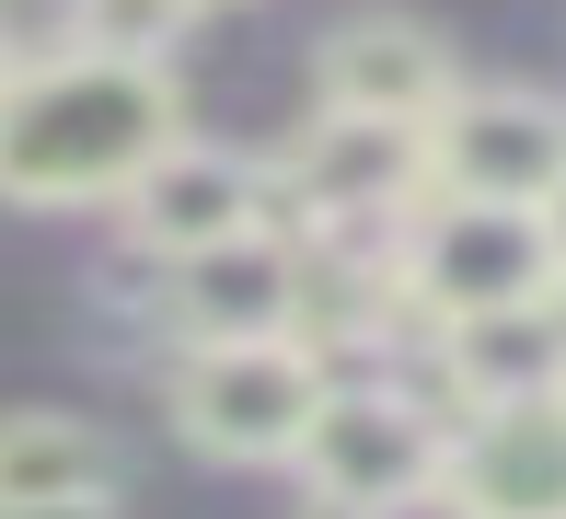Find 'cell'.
<instances>
[{"mask_svg":"<svg viewBox=\"0 0 566 519\" xmlns=\"http://www.w3.org/2000/svg\"><path fill=\"white\" fill-rule=\"evenodd\" d=\"M290 519H381V508H347V497H301Z\"/></svg>","mask_w":566,"mask_h":519,"instance_id":"5bb4252c","label":"cell"},{"mask_svg":"<svg viewBox=\"0 0 566 519\" xmlns=\"http://www.w3.org/2000/svg\"><path fill=\"white\" fill-rule=\"evenodd\" d=\"M186 139V82L163 59L59 46L0 82V208H116Z\"/></svg>","mask_w":566,"mask_h":519,"instance_id":"6da1fadb","label":"cell"},{"mask_svg":"<svg viewBox=\"0 0 566 519\" xmlns=\"http://www.w3.org/2000/svg\"><path fill=\"white\" fill-rule=\"evenodd\" d=\"M0 519H127V508H116V485H93V497H12Z\"/></svg>","mask_w":566,"mask_h":519,"instance_id":"4fadbf2b","label":"cell"},{"mask_svg":"<svg viewBox=\"0 0 566 519\" xmlns=\"http://www.w3.org/2000/svg\"><path fill=\"white\" fill-rule=\"evenodd\" d=\"M197 23V0H82V46H116V59H163Z\"/></svg>","mask_w":566,"mask_h":519,"instance_id":"7c38bea8","label":"cell"},{"mask_svg":"<svg viewBox=\"0 0 566 519\" xmlns=\"http://www.w3.org/2000/svg\"><path fill=\"white\" fill-rule=\"evenodd\" d=\"M93 485H116V438L93 415H59V404L0 415V508L12 497H93Z\"/></svg>","mask_w":566,"mask_h":519,"instance_id":"8fae6325","label":"cell"},{"mask_svg":"<svg viewBox=\"0 0 566 519\" xmlns=\"http://www.w3.org/2000/svg\"><path fill=\"white\" fill-rule=\"evenodd\" d=\"M324 393H336V370H324V335H220V347H186L163 381V415L186 451L209 462H301V438H313Z\"/></svg>","mask_w":566,"mask_h":519,"instance_id":"3957f363","label":"cell"},{"mask_svg":"<svg viewBox=\"0 0 566 519\" xmlns=\"http://www.w3.org/2000/svg\"><path fill=\"white\" fill-rule=\"evenodd\" d=\"M462 93L451 46L428 35L417 12H347L313 59V104H347V116H394V127H440Z\"/></svg>","mask_w":566,"mask_h":519,"instance_id":"30bf717a","label":"cell"},{"mask_svg":"<svg viewBox=\"0 0 566 519\" xmlns=\"http://www.w3.org/2000/svg\"><path fill=\"white\" fill-rule=\"evenodd\" d=\"M12 70H23V59H12V46H0V82H12Z\"/></svg>","mask_w":566,"mask_h":519,"instance_id":"2e32d148","label":"cell"},{"mask_svg":"<svg viewBox=\"0 0 566 519\" xmlns=\"http://www.w3.org/2000/svg\"><path fill=\"white\" fill-rule=\"evenodd\" d=\"M544 220H555V254H566V197H555V208H544Z\"/></svg>","mask_w":566,"mask_h":519,"instance_id":"9a60e30c","label":"cell"},{"mask_svg":"<svg viewBox=\"0 0 566 519\" xmlns=\"http://www.w3.org/2000/svg\"><path fill=\"white\" fill-rule=\"evenodd\" d=\"M428 173L440 197H509L555 208L566 197V104L555 93H451V116L428 127Z\"/></svg>","mask_w":566,"mask_h":519,"instance_id":"ba28073f","label":"cell"},{"mask_svg":"<svg viewBox=\"0 0 566 519\" xmlns=\"http://www.w3.org/2000/svg\"><path fill=\"white\" fill-rule=\"evenodd\" d=\"M290 197H277V162H243L220 139H174L139 186L116 197V231L150 254V266H186L209 243H243V231H277Z\"/></svg>","mask_w":566,"mask_h":519,"instance_id":"8992f818","label":"cell"},{"mask_svg":"<svg viewBox=\"0 0 566 519\" xmlns=\"http://www.w3.org/2000/svg\"><path fill=\"white\" fill-rule=\"evenodd\" d=\"M301 311H313V254H301V231H243V243H209L186 254V266H163V324L174 347H220V335H290ZM313 335V324H301Z\"/></svg>","mask_w":566,"mask_h":519,"instance_id":"9c48e42d","label":"cell"},{"mask_svg":"<svg viewBox=\"0 0 566 519\" xmlns=\"http://www.w3.org/2000/svg\"><path fill=\"white\" fill-rule=\"evenodd\" d=\"M566 289V254L544 208H509V197H440L428 186L394 220V300L417 311V335L474 324V311H521Z\"/></svg>","mask_w":566,"mask_h":519,"instance_id":"7a4b0ae2","label":"cell"},{"mask_svg":"<svg viewBox=\"0 0 566 519\" xmlns=\"http://www.w3.org/2000/svg\"><path fill=\"white\" fill-rule=\"evenodd\" d=\"M440 519H566V393H509L451 415Z\"/></svg>","mask_w":566,"mask_h":519,"instance_id":"52a82bcc","label":"cell"},{"mask_svg":"<svg viewBox=\"0 0 566 519\" xmlns=\"http://www.w3.org/2000/svg\"><path fill=\"white\" fill-rule=\"evenodd\" d=\"M197 12H231V0H197Z\"/></svg>","mask_w":566,"mask_h":519,"instance_id":"e0dca14e","label":"cell"},{"mask_svg":"<svg viewBox=\"0 0 566 519\" xmlns=\"http://www.w3.org/2000/svg\"><path fill=\"white\" fill-rule=\"evenodd\" d=\"M440 173H428V127L394 116H347V104H313L290 150H277V197H290V231H394Z\"/></svg>","mask_w":566,"mask_h":519,"instance_id":"5b68a950","label":"cell"},{"mask_svg":"<svg viewBox=\"0 0 566 519\" xmlns=\"http://www.w3.org/2000/svg\"><path fill=\"white\" fill-rule=\"evenodd\" d=\"M451 462V393H405V381H336L301 438V485L347 508H440Z\"/></svg>","mask_w":566,"mask_h":519,"instance_id":"277c9868","label":"cell"}]
</instances>
